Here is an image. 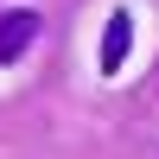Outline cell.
I'll return each mask as SVG.
<instances>
[{
  "label": "cell",
  "instance_id": "cell-1",
  "mask_svg": "<svg viewBox=\"0 0 159 159\" xmlns=\"http://www.w3.org/2000/svg\"><path fill=\"white\" fill-rule=\"evenodd\" d=\"M38 13L32 7H13V13H0V64H13V57H25V51L38 45Z\"/></svg>",
  "mask_w": 159,
  "mask_h": 159
},
{
  "label": "cell",
  "instance_id": "cell-2",
  "mask_svg": "<svg viewBox=\"0 0 159 159\" xmlns=\"http://www.w3.org/2000/svg\"><path fill=\"white\" fill-rule=\"evenodd\" d=\"M127 45H134V13L115 7V13H108V25H102V76H121Z\"/></svg>",
  "mask_w": 159,
  "mask_h": 159
}]
</instances>
